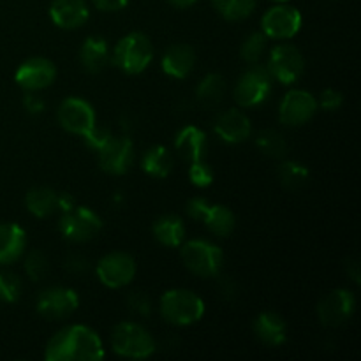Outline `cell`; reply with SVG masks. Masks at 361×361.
I'll return each instance as SVG.
<instances>
[{
	"mask_svg": "<svg viewBox=\"0 0 361 361\" xmlns=\"http://www.w3.org/2000/svg\"><path fill=\"white\" fill-rule=\"evenodd\" d=\"M44 358L48 361H99L104 358V345L92 328L71 324L49 338Z\"/></svg>",
	"mask_w": 361,
	"mask_h": 361,
	"instance_id": "6da1fadb",
	"label": "cell"
},
{
	"mask_svg": "<svg viewBox=\"0 0 361 361\" xmlns=\"http://www.w3.org/2000/svg\"><path fill=\"white\" fill-rule=\"evenodd\" d=\"M154 59V46L141 32H130L116 42L111 53V62L127 74H140L150 66Z\"/></svg>",
	"mask_w": 361,
	"mask_h": 361,
	"instance_id": "7a4b0ae2",
	"label": "cell"
},
{
	"mask_svg": "<svg viewBox=\"0 0 361 361\" xmlns=\"http://www.w3.org/2000/svg\"><path fill=\"white\" fill-rule=\"evenodd\" d=\"M161 314L175 326H189L203 317L204 302L187 289H169L161 298Z\"/></svg>",
	"mask_w": 361,
	"mask_h": 361,
	"instance_id": "3957f363",
	"label": "cell"
},
{
	"mask_svg": "<svg viewBox=\"0 0 361 361\" xmlns=\"http://www.w3.org/2000/svg\"><path fill=\"white\" fill-rule=\"evenodd\" d=\"M111 348L123 358L145 360L155 353V341L141 324L120 323L111 334Z\"/></svg>",
	"mask_w": 361,
	"mask_h": 361,
	"instance_id": "277c9868",
	"label": "cell"
},
{
	"mask_svg": "<svg viewBox=\"0 0 361 361\" xmlns=\"http://www.w3.org/2000/svg\"><path fill=\"white\" fill-rule=\"evenodd\" d=\"M182 259L185 267L197 277H215L221 271L222 250L207 240H192L187 242L182 249Z\"/></svg>",
	"mask_w": 361,
	"mask_h": 361,
	"instance_id": "5b68a950",
	"label": "cell"
},
{
	"mask_svg": "<svg viewBox=\"0 0 361 361\" xmlns=\"http://www.w3.org/2000/svg\"><path fill=\"white\" fill-rule=\"evenodd\" d=\"M271 76L267 67L252 66L240 76L235 87V101L242 108L259 106L270 97Z\"/></svg>",
	"mask_w": 361,
	"mask_h": 361,
	"instance_id": "8992f818",
	"label": "cell"
},
{
	"mask_svg": "<svg viewBox=\"0 0 361 361\" xmlns=\"http://www.w3.org/2000/svg\"><path fill=\"white\" fill-rule=\"evenodd\" d=\"M62 236L69 242H88L102 229V221L94 210L87 207H74L62 214L59 222Z\"/></svg>",
	"mask_w": 361,
	"mask_h": 361,
	"instance_id": "52a82bcc",
	"label": "cell"
},
{
	"mask_svg": "<svg viewBox=\"0 0 361 361\" xmlns=\"http://www.w3.org/2000/svg\"><path fill=\"white\" fill-rule=\"evenodd\" d=\"M267 69L274 80L282 85H293L305 71V59L296 46L279 44L271 49Z\"/></svg>",
	"mask_w": 361,
	"mask_h": 361,
	"instance_id": "ba28073f",
	"label": "cell"
},
{
	"mask_svg": "<svg viewBox=\"0 0 361 361\" xmlns=\"http://www.w3.org/2000/svg\"><path fill=\"white\" fill-rule=\"evenodd\" d=\"M303 23L302 13L296 7L274 6L261 18V28L263 34L270 39H291L300 32Z\"/></svg>",
	"mask_w": 361,
	"mask_h": 361,
	"instance_id": "9c48e42d",
	"label": "cell"
},
{
	"mask_svg": "<svg viewBox=\"0 0 361 361\" xmlns=\"http://www.w3.org/2000/svg\"><path fill=\"white\" fill-rule=\"evenodd\" d=\"M80 307V296L71 288H48L37 296L35 310L44 319H66Z\"/></svg>",
	"mask_w": 361,
	"mask_h": 361,
	"instance_id": "30bf717a",
	"label": "cell"
},
{
	"mask_svg": "<svg viewBox=\"0 0 361 361\" xmlns=\"http://www.w3.org/2000/svg\"><path fill=\"white\" fill-rule=\"evenodd\" d=\"M95 271L106 288L118 289L133 282L136 275V261L126 252H111L99 261Z\"/></svg>",
	"mask_w": 361,
	"mask_h": 361,
	"instance_id": "8fae6325",
	"label": "cell"
},
{
	"mask_svg": "<svg viewBox=\"0 0 361 361\" xmlns=\"http://www.w3.org/2000/svg\"><path fill=\"white\" fill-rule=\"evenodd\" d=\"M356 300L355 295L348 289H335L330 295L324 296L317 305L319 321L328 328H337L348 323L349 317L355 312Z\"/></svg>",
	"mask_w": 361,
	"mask_h": 361,
	"instance_id": "7c38bea8",
	"label": "cell"
},
{
	"mask_svg": "<svg viewBox=\"0 0 361 361\" xmlns=\"http://www.w3.org/2000/svg\"><path fill=\"white\" fill-rule=\"evenodd\" d=\"M56 116H59L62 129L71 134H78V136H83L95 126L94 108L90 106V102L80 97H69L62 101Z\"/></svg>",
	"mask_w": 361,
	"mask_h": 361,
	"instance_id": "4fadbf2b",
	"label": "cell"
},
{
	"mask_svg": "<svg viewBox=\"0 0 361 361\" xmlns=\"http://www.w3.org/2000/svg\"><path fill=\"white\" fill-rule=\"evenodd\" d=\"M317 111V99L310 92L291 90L284 95L279 109V118L284 126L298 127L309 122Z\"/></svg>",
	"mask_w": 361,
	"mask_h": 361,
	"instance_id": "5bb4252c",
	"label": "cell"
},
{
	"mask_svg": "<svg viewBox=\"0 0 361 361\" xmlns=\"http://www.w3.org/2000/svg\"><path fill=\"white\" fill-rule=\"evenodd\" d=\"M55 63L48 59H42V56H34V59L25 60L18 67L16 74H14L16 83L27 92L44 90V88H48L55 81Z\"/></svg>",
	"mask_w": 361,
	"mask_h": 361,
	"instance_id": "9a60e30c",
	"label": "cell"
},
{
	"mask_svg": "<svg viewBox=\"0 0 361 361\" xmlns=\"http://www.w3.org/2000/svg\"><path fill=\"white\" fill-rule=\"evenodd\" d=\"M99 152V166L108 175H123L134 159V147L129 137H109Z\"/></svg>",
	"mask_w": 361,
	"mask_h": 361,
	"instance_id": "2e32d148",
	"label": "cell"
},
{
	"mask_svg": "<svg viewBox=\"0 0 361 361\" xmlns=\"http://www.w3.org/2000/svg\"><path fill=\"white\" fill-rule=\"evenodd\" d=\"M49 18L59 28L74 30L87 23L90 9L85 0H53L49 6Z\"/></svg>",
	"mask_w": 361,
	"mask_h": 361,
	"instance_id": "e0dca14e",
	"label": "cell"
},
{
	"mask_svg": "<svg viewBox=\"0 0 361 361\" xmlns=\"http://www.w3.org/2000/svg\"><path fill=\"white\" fill-rule=\"evenodd\" d=\"M214 130L226 143H243L250 136V120L240 109H228L221 113L214 123Z\"/></svg>",
	"mask_w": 361,
	"mask_h": 361,
	"instance_id": "ac0fdd59",
	"label": "cell"
},
{
	"mask_svg": "<svg viewBox=\"0 0 361 361\" xmlns=\"http://www.w3.org/2000/svg\"><path fill=\"white\" fill-rule=\"evenodd\" d=\"M254 334L264 345L279 348L288 341V324L279 314L263 312L254 321Z\"/></svg>",
	"mask_w": 361,
	"mask_h": 361,
	"instance_id": "d6986e66",
	"label": "cell"
},
{
	"mask_svg": "<svg viewBox=\"0 0 361 361\" xmlns=\"http://www.w3.org/2000/svg\"><path fill=\"white\" fill-rule=\"evenodd\" d=\"M175 148L180 154V157L187 162L201 161L207 155L208 140L207 134L200 129V127L187 126L176 134Z\"/></svg>",
	"mask_w": 361,
	"mask_h": 361,
	"instance_id": "ffe728a7",
	"label": "cell"
},
{
	"mask_svg": "<svg viewBox=\"0 0 361 361\" xmlns=\"http://www.w3.org/2000/svg\"><path fill=\"white\" fill-rule=\"evenodd\" d=\"M196 63V55L194 49L187 44H173L162 56V71L168 76L176 78V80H185L194 69Z\"/></svg>",
	"mask_w": 361,
	"mask_h": 361,
	"instance_id": "44dd1931",
	"label": "cell"
},
{
	"mask_svg": "<svg viewBox=\"0 0 361 361\" xmlns=\"http://www.w3.org/2000/svg\"><path fill=\"white\" fill-rule=\"evenodd\" d=\"M27 235L21 226L6 222L0 224V264L14 263L23 256Z\"/></svg>",
	"mask_w": 361,
	"mask_h": 361,
	"instance_id": "7402d4cb",
	"label": "cell"
},
{
	"mask_svg": "<svg viewBox=\"0 0 361 361\" xmlns=\"http://www.w3.org/2000/svg\"><path fill=\"white\" fill-rule=\"evenodd\" d=\"M80 60L81 66L85 67V71H88L90 74H97L101 73V71H104L106 66L109 63V60H111L108 42L102 37H99V35L87 37L83 44H81Z\"/></svg>",
	"mask_w": 361,
	"mask_h": 361,
	"instance_id": "603a6c76",
	"label": "cell"
},
{
	"mask_svg": "<svg viewBox=\"0 0 361 361\" xmlns=\"http://www.w3.org/2000/svg\"><path fill=\"white\" fill-rule=\"evenodd\" d=\"M155 240L166 247H178L182 245L183 236H185V226H183L182 219L176 215H162L155 221L154 228Z\"/></svg>",
	"mask_w": 361,
	"mask_h": 361,
	"instance_id": "cb8c5ba5",
	"label": "cell"
},
{
	"mask_svg": "<svg viewBox=\"0 0 361 361\" xmlns=\"http://www.w3.org/2000/svg\"><path fill=\"white\" fill-rule=\"evenodd\" d=\"M56 200L59 194L49 187H34L27 192L25 204L34 217L46 219L56 210Z\"/></svg>",
	"mask_w": 361,
	"mask_h": 361,
	"instance_id": "d4e9b609",
	"label": "cell"
},
{
	"mask_svg": "<svg viewBox=\"0 0 361 361\" xmlns=\"http://www.w3.org/2000/svg\"><path fill=\"white\" fill-rule=\"evenodd\" d=\"M141 168L145 173L155 178H166L173 169V157L169 150L162 145L148 148L141 159Z\"/></svg>",
	"mask_w": 361,
	"mask_h": 361,
	"instance_id": "484cf974",
	"label": "cell"
},
{
	"mask_svg": "<svg viewBox=\"0 0 361 361\" xmlns=\"http://www.w3.org/2000/svg\"><path fill=\"white\" fill-rule=\"evenodd\" d=\"M201 222H204V226L217 236H229L236 226L235 214L222 204H210Z\"/></svg>",
	"mask_w": 361,
	"mask_h": 361,
	"instance_id": "4316f807",
	"label": "cell"
},
{
	"mask_svg": "<svg viewBox=\"0 0 361 361\" xmlns=\"http://www.w3.org/2000/svg\"><path fill=\"white\" fill-rule=\"evenodd\" d=\"M226 92V83L224 78L221 74H207V76L201 80L200 87H197V101L201 102L207 108L212 106H217L222 101Z\"/></svg>",
	"mask_w": 361,
	"mask_h": 361,
	"instance_id": "83f0119b",
	"label": "cell"
},
{
	"mask_svg": "<svg viewBox=\"0 0 361 361\" xmlns=\"http://www.w3.org/2000/svg\"><path fill=\"white\" fill-rule=\"evenodd\" d=\"M215 11L229 21L249 18L256 9V0H212Z\"/></svg>",
	"mask_w": 361,
	"mask_h": 361,
	"instance_id": "f1b7e54d",
	"label": "cell"
},
{
	"mask_svg": "<svg viewBox=\"0 0 361 361\" xmlns=\"http://www.w3.org/2000/svg\"><path fill=\"white\" fill-rule=\"evenodd\" d=\"M279 178L286 189L296 190L309 180V169L296 161H286L279 166Z\"/></svg>",
	"mask_w": 361,
	"mask_h": 361,
	"instance_id": "f546056e",
	"label": "cell"
},
{
	"mask_svg": "<svg viewBox=\"0 0 361 361\" xmlns=\"http://www.w3.org/2000/svg\"><path fill=\"white\" fill-rule=\"evenodd\" d=\"M256 145L264 155H268V157L281 159L288 154V143H286L284 136H282L281 133H277V130L267 129L263 130V133H259Z\"/></svg>",
	"mask_w": 361,
	"mask_h": 361,
	"instance_id": "4dcf8cb0",
	"label": "cell"
},
{
	"mask_svg": "<svg viewBox=\"0 0 361 361\" xmlns=\"http://www.w3.org/2000/svg\"><path fill=\"white\" fill-rule=\"evenodd\" d=\"M264 48H267V35L263 32H254V34L247 35V39L243 41L240 55L247 63H257L263 56Z\"/></svg>",
	"mask_w": 361,
	"mask_h": 361,
	"instance_id": "1f68e13d",
	"label": "cell"
},
{
	"mask_svg": "<svg viewBox=\"0 0 361 361\" xmlns=\"http://www.w3.org/2000/svg\"><path fill=\"white\" fill-rule=\"evenodd\" d=\"M21 281L14 274L0 271V302L14 303L20 300Z\"/></svg>",
	"mask_w": 361,
	"mask_h": 361,
	"instance_id": "d6a6232c",
	"label": "cell"
},
{
	"mask_svg": "<svg viewBox=\"0 0 361 361\" xmlns=\"http://www.w3.org/2000/svg\"><path fill=\"white\" fill-rule=\"evenodd\" d=\"M48 259H46L44 254L41 252V250H34V252L28 254L27 261H25V271H27L28 277L32 279V281H42V279L46 277V274H48Z\"/></svg>",
	"mask_w": 361,
	"mask_h": 361,
	"instance_id": "836d02e7",
	"label": "cell"
},
{
	"mask_svg": "<svg viewBox=\"0 0 361 361\" xmlns=\"http://www.w3.org/2000/svg\"><path fill=\"white\" fill-rule=\"evenodd\" d=\"M189 180L190 183H194L196 187L203 189V187H208L212 182H214V171H212L210 166L204 162V159L201 161L189 162Z\"/></svg>",
	"mask_w": 361,
	"mask_h": 361,
	"instance_id": "e575fe53",
	"label": "cell"
},
{
	"mask_svg": "<svg viewBox=\"0 0 361 361\" xmlns=\"http://www.w3.org/2000/svg\"><path fill=\"white\" fill-rule=\"evenodd\" d=\"M83 137L88 148H92V150H101V148L108 143L109 137H111V130L95 123L87 134H83Z\"/></svg>",
	"mask_w": 361,
	"mask_h": 361,
	"instance_id": "d590c367",
	"label": "cell"
},
{
	"mask_svg": "<svg viewBox=\"0 0 361 361\" xmlns=\"http://www.w3.org/2000/svg\"><path fill=\"white\" fill-rule=\"evenodd\" d=\"M344 102V95L342 92L335 90V88H326V90L321 92L319 97V104L324 111H337L338 108Z\"/></svg>",
	"mask_w": 361,
	"mask_h": 361,
	"instance_id": "8d00e7d4",
	"label": "cell"
},
{
	"mask_svg": "<svg viewBox=\"0 0 361 361\" xmlns=\"http://www.w3.org/2000/svg\"><path fill=\"white\" fill-rule=\"evenodd\" d=\"M210 204V201L204 200V197H192V200H189V203H187V215H189L190 219H194V221H203Z\"/></svg>",
	"mask_w": 361,
	"mask_h": 361,
	"instance_id": "74e56055",
	"label": "cell"
},
{
	"mask_svg": "<svg viewBox=\"0 0 361 361\" xmlns=\"http://www.w3.org/2000/svg\"><path fill=\"white\" fill-rule=\"evenodd\" d=\"M129 305H130V309L134 310V312L141 314V316H147V314L150 312V309H152L150 300H148L145 295H141V293H134V295L130 296Z\"/></svg>",
	"mask_w": 361,
	"mask_h": 361,
	"instance_id": "f35d334b",
	"label": "cell"
},
{
	"mask_svg": "<svg viewBox=\"0 0 361 361\" xmlns=\"http://www.w3.org/2000/svg\"><path fill=\"white\" fill-rule=\"evenodd\" d=\"M23 106L27 108L28 113H32V115H39V113L44 111V101H42L37 94H32V92L25 94Z\"/></svg>",
	"mask_w": 361,
	"mask_h": 361,
	"instance_id": "ab89813d",
	"label": "cell"
},
{
	"mask_svg": "<svg viewBox=\"0 0 361 361\" xmlns=\"http://www.w3.org/2000/svg\"><path fill=\"white\" fill-rule=\"evenodd\" d=\"M94 6L99 11H106V13H115V11L126 9L129 0H92Z\"/></svg>",
	"mask_w": 361,
	"mask_h": 361,
	"instance_id": "60d3db41",
	"label": "cell"
},
{
	"mask_svg": "<svg viewBox=\"0 0 361 361\" xmlns=\"http://www.w3.org/2000/svg\"><path fill=\"white\" fill-rule=\"evenodd\" d=\"M74 207H76V201H74V197L71 196V194H67V192L59 194V200H56V210L62 212V214H66V212L73 210Z\"/></svg>",
	"mask_w": 361,
	"mask_h": 361,
	"instance_id": "b9f144b4",
	"label": "cell"
},
{
	"mask_svg": "<svg viewBox=\"0 0 361 361\" xmlns=\"http://www.w3.org/2000/svg\"><path fill=\"white\" fill-rule=\"evenodd\" d=\"M168 2L171 4V6L178 7V9H187V7L194 6V4H196L197 0H168Z\"/></svg>",
	"mask_w": 361,
	"mask_h": 361,
	"instance_id": "7bdbcfd3",
	"label": "cell"
},
{
	"mask_svg": "<svg viewBox=\"0 0 361 361\" xmlns=\"http://www.w3.org/2000/svg\"><path fill=\"white\" fill-rule=\"evenodd\" d=\"M274 2H279V4H284V2H288V0H274Z\"/></svg>",
	"mask_w": 361,
	"mask_h": 361,
	"instance_id": "ee69618b",
	"label": "cell"
}]
</instances>
